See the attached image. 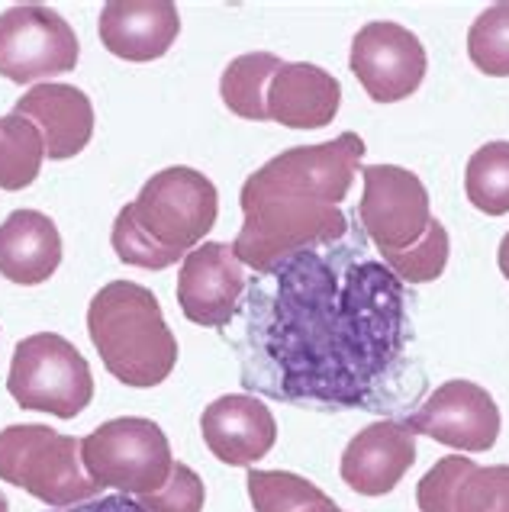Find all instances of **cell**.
Returning a JSON list of instances; mask_svg holds the SVG:
<instances>
[{"instance_id":"6da1fadb","label":"cell","mask_w":509,"mask_h":512,"mask_svg":"<svg viewBox=\"0 0 509 512\" xmlns=\"http://www.w3.org/2000/svg\"><path fill=\"white\" fill-rule=\"evenodd\" d=\"M406 339L403 281L358 242L307 248L249 281L232 345L261 397L384 413L410 371Z\"/></svg>"},{"instance_id":"7a4b0ae2","label":"cell","mask_w":509,"mask_h":512,"mask_svg":"<svg viewBox=\"0 0 509 512\" xmlns=\"http://www.w3.org/2000/svg\"><path fill=\"white\" fill-rule=\"evenodd\" d=\"M365 158V139L342 133L332 142L297 145L249 174L242 184V229L232 252L258 274H268L290 255L348 236L339 203L348 197Z\"/></svg>"},{"instance_id":"3957f363","label":"cell","mask_w":509,"mask_h":512,"mask_svg":"<svg viewBox=\"0 0 509 512\" xmlns=\"http://www.w3.org/2000/svg\"><path fill=\"white\" fill-rule=\"evenodd\" d=\"M216 216L220 194L213 181L197 168L174 165L152 174L139 197L116 213L110 242L123 265L165 271L194 252Z\"/></svg>"},{"instance_id":"277c9868","label":"cell","mask_w":509,"mask_h":512,"mask_svg":"<svg viewBox=\"0 0 509 512\" xmlns=\"http://www.w3.org/2000/svg\"><path fill=\"white\" fill-rule=\"evenodd\" d=\"M87 335L104 368L126 387L165 384L178 364V339L162 316V303L133 281H110L87 306Z\"/></svg>"},{"instance_id":"5b68a950","label":"cell","mask_w":509,"mask_h":512,"mask_svg":"<svg viewBox=\"0 0 509 512\" xmlns=\"http://www.w3.org/2000/svg\"><path fill=\"white\" fill-rule=\"evenodd\" d=\"M0 480L52 509L97 500L104 490L84 471L78 438L36 422L0 432Z\"/></svg>"},{"instance_id":"8992f818","label":"cell","mask_w":509,"mask_h":512,"mask_svg":"<svg viewBox=\"0 0 509 512\" xmlns=\"http://www.w3.org/2000/svg\"><path fill=\"white\" fill-rule=\"evenodd\" d=\"M7 390L29 413L75 419L94 400V374L68 339L58 332H36L13 348Z\"/></svg>"},{"instance_id":"52a82bcc","label":"cell","mask_w":509,"mask_h":512,"mask_svg":"<svg viewBox=\"0 0 509 512\" xmlns=\"http://www.w3.org/2000/svg\"><path fill=\"white\" fill-rule=\"evenodd\" d=\"M81 461L94 484L126 496H145L171 477V445L162 426L142 416H123L81 438Z\"/></svg>"},{"instance_id":"ba28073f","label":"cell","mask_w":509,"mask_h":512,"mask_svg":"<svg viewBox=\"0 0 509 512\" xmlns=\"http://www.w3.org/2000/svg\"><path fill=\"white\" fill-rule=\"evenodd\" d=\"M361 181L365 194L358 203V219L384 261L426 239L432 226L429 190L413 171L400 165H368L361 168Z\"/></svg>"},{"instance_id":"9c48e42d","label":"cell","mask_w":509,"mask_h":512,"mask_svg":"<svg viewBox=\"0 0 509 512\" xmlns=\"http://www.w3.org/2000/svg\"><path fill=\"white\" fill-rule=\"evenodd\" d=\"M81 46L71 23L52 7L17 4L0 13V75L13 84H33L75 71Z\"/></svg>"},{"instance_id":"30bf717a","label":"cell","mask_w":509,"mask_h":512,"mask_svg":"<svg viewBox=\"0 0 509 512\" xmlns=\"http://www.w3.org/2000/svg\"><path fill=\"white\" fill-rule=\"evenodd\" d=\"M355 78L377 104H397L419 91L426 78L429 58L423 42L400 23L374 20L361 26L352 39V55H348Z\"/></svg>"},{"instance_id":"8fae6325","label":"cell","mask_w":509,"mask_h":512,"mask_svg":"<svg viewBox=\"0 0 509 512\" xmlns=\"http://www.w3.org/2000/svg\"><path fill=\"white\" fill-rule=\"evenodd\" d=\"M416 435H429L432 442L481 455L497 445L500 435V406L474 380H448L435 387L426 403L406 419Z\"/></svg>"},{"instance_id":"7c38bea8","label":"cell","mask_w":509,"mask_h":512,"mask_svg":"<svg viewBox=\"0 0 509 512\" xmlns=\"http://www.w3.org/2000/svg\"><path fill=\"white\" fill-rule=\"evenodd\" d=\"M242 261L226 242H203L184 255L178 274V306L184 319L203 329H229L245 297Z\"/></svg>"},{"instance_id":"4fadbf2b","label":"cell","mask_w":509,"mask_h":512,"mask_svg":"<svg viewBox=\"0 0 509 512\" xmlns=\"http://www.w3.org/2000/svg\"><path fill=\"white\" fill-rule=\"evenodd\" d=\"M416 464V432L400 419L361 429L342 451L339 474L361 496H387Z\"/></svg>"},{"instance_id":"5bb4252c","label":"cell","mask_w":509,"mask_h":512,"mask_svg":"<svg viewBox=\"0 0 509 512\" xmlns=\"http://www.w3.org/2000/svg\"><path fill=\"white\" fill-rule=\"evenodd\" d=\"M200 435L216 461L229 467H252L278 442V422L258 397L229 393L203 409Z\"/></svg>"},{"instance_id":"9a60e30c","label":"cell","mask_w":509,"mask_h":512,"mask_svg":"<svg viewBox=\"0 0 509 512\" xmlns=\"http://www.w3.org/2000/svg\"><path fill=\"white\" fill-rule=\"evenodd\" d=\"M13 113L26 116L39 129L42 149L52 162H65L87 149L94 136V104L81 87L71 84H36L13 104Z\"/></svg>"},{"instance_id":"2e32d148","label":"cell","mask_w":509,"mask_h":512,"mask_svg":"<svg viewBox=\"0 0 509 512\" xmlns=\"http://www.w3.org/2000/svg\"><path fill=\"white\" fill-rule=\"evenodd\" d=\"M97 33L110 55L126 62H155L174 46L181 17L171 0H110L100 10Z\"/></svg>"},{"instance_id":"e0dca14e","label":"cell","mask_w":509,"mask_h":512,"mask_svg":"<svg viewBox=\"0 0 509 512\" xmlns=\"http://www.w3.org/2000/svg\"><path fill=\"white\" fill-rule=\"evenodd\" d=\"M342 107V84L326 68L284 62L268 84V120L287 129H323Z\"/></svg>"},{"instance_id":"ac0fdd59","label":"cell","mask_w":509,"mask_h":512,"mask_svg":"<svg viewBox=\"0 0 509 512\" xmlns=\"http://www.w3.org/2000/svg\"><path fill=\"white\" fill-rule=\"evenodd\" d=\"M62 265L58 226L39 210H13L0 223V274L13 284H46Z\"/></svg>"},{"instance_id":"d6986e66","label":"cell","mask_w":509,"mask_h":512,"mask_svg":"<svg viewBox=\"0 0 509 512\" xmlns=\"http://www.w3.org/2000/svg\"><path fill=\"white\" fill-rule=\"evenodd\" d=\"M284 68V62L271 52H249L232 58L220 78L223 104L242 120L265 123L268 120V84Z\"/></svg>"},{"instance_id":"ffe728a7","label":"cell","mask_w":509,"mask_h":512,"mask_svg":"<svg viewBox=\"0 0 509 512\" xmlns=\"http://www.w3.org/2000/svg\"><path fill=\"white\" fill-rule=\"evenodd\" d=\"M42 136L26 116H0V190H23L39 178Z\"/></svg>"},{"instance_id":"44dd1931","label":"cell","mask_w":509,"mask_h":512,"mask_svg":"<svg viewBox=\"0 0 509 512\" xmlns=\"http://www.w3.org/2000/svg\"><path fill=\"white\" fill-rule=\"evenodd\" d=\"M468 200L487 216L509 213V142L481 145L464 171Z\"/></svg>"},{"instance_id":"7402d4cb","label":"cell","mask_w":509,"mask_h":512,"mask_svg":"<svg viewBox=\"0 0 509 512\" xmlns=\"http://www.w3.org/2000/svg\"><path fill=\"white\" fill-rule=\"evenodd\" d=\"M468 55L477 71L490 78H509V0L487 7L471 23Z\"/></svg>"},{"instance_id":"603a6c76","label":"cell","mask_w":509,"mask_h":512,"mask_svg":"<svg viewBox=\"0 0 509 512\" xmlns=\"http://www.w3.org/2000/svg\"><path fill=\"white\" fill-rule=\"evenodd\" d=\"M448 252H452V242H448V232L439 219H432V226L426 232V239L413 245L410 252H403L397 258H387L384 265L394 271L400 281L410 284H429L435 277H442L448 265Z\"/></svg>"},{"instance_id":"cb8c5ba5","label":"cell","mask_w":509,"mask_h":512,"mask_svg":"<svg viewBox=\"0 0 509 512\" xmlns=\"http://www.w3.org/2000/svg\"><path fill=\"white\" fill-rule=\"evenodd\" d=\"M474 467L477 464L464 455H448L442 461H435V467L419 480V487H416L419 512H455L458 490Z\"/></svg>"},{"instance_id":"d4e9b609","label":"cell","mask_w":509,"mask_h":512,"mask_svg":"<svg viewBox=\"0 0 509 512\" xmlns=\"http://www.w3.org/2000/svg\"><path fill=\"white\" fill-rule=\"evenodd\" d=\"M136 500L145 512H203L207 487H203V480L197 477L194 467H187L184 461H174L165 487H158L155 493L136 496Z\"/></svg>"},{"instance_id":"484cf974","label":"cell","mask_w":509,"mask_h":512,"mask_svg":"<svg viewBox=\"0 0 509 512\" xmlns=\"http://www.w3.org/2000/svg\"><path fill=\"white\" fill-rule=\"evenodd\" d=\"M455 512H509V464L474 467L458 490Z\"/></svg>"},{"instance_id":"4316f807","label":"cell","mask_w":509,"mask_h":512,"mask_svg":"<svg viewBox=\"0 0 509 512\" xmlns=\"http://www.w3.org/2000/svg\"><path fill=\"white\" fill-rule=\"evenodd\" d=\"M55 512H145V509L139 506V500H133V496L113 493V496H97V500L65 506V509H55Z\"/></svg>"},{"instance_id":"83f0119b","label":"cell","mask_w":509,"mask_h":512,"mask_svg":"<svg viewBox=\"0 0 509 512\" xmlns=\"http://www.w3.org/2000/svg\"><path fill=\"white\" fill-rule=\"evenodd\" d=\"M497 261H500V271H503V277H506V281H509V232H506V236H503V242H500Z\"/></svg>"},{"instance_id":"f1b7e54d","label":"cell","mask_w":509,"mask_h":512,"mask_svg":"<svg viewBox=\"0 0 509 512\" xmlns=\"http://www.w3.org/2000/svg\"><path fill=\"white\" fill-rule=\"evenodd\" d=\"M300 512H342L336 503H332V496H323V500H316V503H310L307 509H300Z\"/></svg>"},{"instance_id":"f546056e","label":"cell","mask_w":509,"mask_h":512,"mask_svg":"<svg viewBox=\"0 0 509 512\" xmlns=\"http://www.w3.org/2000/svg\"><path fill=\"white\" fill-rule=\"evenodd\" d=\"M0 512H10V503H7V496L0 493Z\"/></svg>"}]
</instances>
